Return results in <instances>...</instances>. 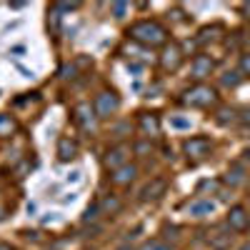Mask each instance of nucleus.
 I'll return each mask as SVG.
<instances>
[{
    "label": "nucleus",
    "instance_id": "nucleus-1",
    "mask_svg": "<svg viewBox=\"0 0 250 250\" xmlns=\"http://www.w3.org/2000/svg\"><path fill=\"white\" fill-rule=\"evenodd\" d=\"M133 40H138V43L143 45H163L165 40H168V30H165L160 23H155V20H140V23H135L128 33Z\"/></svg>",
    "mask_w": 250,
    "mask_h": 250
},
{
    "label": "nucleus",
    "instance_id": "nucleus-2",
    "mask_svg": "<svg viewBox=\"0 0 250 250\" xmlns=\"http://www.w3.org/2000/svg\"><path fill=\"white\" fill-rule=\"evenodd\" d=\"M215 100H218L215 90L208 88V85H195L183 95V103L185 105H193V108H210Z\"/></svg>",
    "mask_w": 250,
    "mask_h": 250
},
{
    "label": "nucleus",
    "instance_id": "nucleus-3",
    "mask_svg": "<svg viewBox=\"0 0 250 250\" xmlns=\"http://www.w3.org/2000/svg\"><path fill=\"white\" fill-rule=\"evenodd\" d=\"M183 150L188 153V158H193V160H203V158L210 155L213 143L208 140V138H203V135H200V138H190V140H185Z\"/></svg>",
    "mask_w": 250,
    "mask_h": 250
},
{
    "label": "nucleus",
    "instance_id": "nucleus-4",
    "mask_svg": "<svg viewBox=\"0 0 250 250\" xmlns=\"http://www.w3.org/2000/svg\"><path fill=\"white\" fill-rule=\"evenodd\" d=\"M95 115L98 118H110L118 108H120V100H118V95L115 93H110V90H105V93H100L98 98H95Z\"/></svg>",
    "mask_w": 250,
    "mask_h": 250
},
{
    "label": "nucleus",
    "instance_id": "nucleus-5",
    "mask_svg": "<svg viewBox=\"0 0 250 250\" xmlns=\"http://www.w3.org/2000/svg\"><path fill=\"white\" fill-rule=\"evenodd\" d=\"M228 228L235 230V233H243V230L250 228V215H248V210L243 205H233L230 208V213H228Z\"/></svg>",
    "mask_w": 250,
    "mask_h": 250
},
{
    "label": "nucleus",
    "instance_id": "nucleus-6",
    "mask_svg": "<svg viewBox=\"0 0 250 250\" xmlns=\"http://www.w3.org/2000/svg\"><path fill=\"white\" fill-rule=\"evenodd\" d=\"M165 190H168V180H165V178H153V180L140 190V200H143V203L158 200L160 195H165Z\"/></svg>",
    "mask_w": 250,
    "mask_h": 250
},
{
    "label": "nucleus",
    "instance_id": "nucleus-7",
    "mask_svg": "<svg viewBox=\"0 0 250 250\" xmlns=\"http://www.w3.org/2000/svg\"><path fill=\"white\" fill-rule=\"evenodd\" d=\"M180 62H183V50L175 45V43H170V45H165V50H163V55H160V65L165 68V70H178L180 68Z\"/></svg>",
    "mask_w": 250,
    "mask_h": 250
},
{
    "label": "nucleus",
    "instance_id": "nucleus-8",
    "mask_svg": "<svg viewBox=\"0 0 250 250\" xmlns=\"http://www.w3.org/2000/svg\"><path fill=\"white\" fill-rule=\"evenodd\" d=\"M95 108H90V103H80L75 105V123L80 125L83 130H93L95 128Z\"/></svg>",
    "mask_w": 250,
    "mask_h": 250
},
{
    "label": "nucleus",
    "instance_id": "nucleus-9",
    "mask_svg": "<svg viewBox=\"0 0 250 250\" xmlns=\"http://www.w3.org/2000/svg\"><path fill=\"white\" fill-rule=\"evenodd\" d=\"M128 155H130L128 145H115V148H110L108 155H105V165L110 170H118L123 165H128Z\"/></svg>",
    "mask_w": 250,
    "mask_h": 250
},
{
    "label": "nucleus",
    "instance_id": "nucleus-10",
    "mask_svg": "<svg viewBox=\"0 0 250 250\" xmlns=\"http://www.w3.org/2000/svg\"><path fill=\"white\" fill-rule=\"evenodd\" d=\"M135 175H138V168L128 163V165H123V168L113 170L110 180H113L115 185H128V183H133V180H135Z\"/></svg>",
    "mask_w": 250,
    "mask_h": 250
},
{
    "label": "nucleus",
    "instance_id": "nucleus-11",
    "mask_svg": "<svg viewBox=\"0 0 250 250\" xmlns=\"http://www.w3.org/2000/svg\"><path fill=\"white\" fill-rule=\"evenodd\" d=\"M213 65H215V62L208 58V55H198V58L193 60V78L203 80L205 75H210V73H213Z\"/></svg>",
    "mask_w": 250,
    "mask_h": 250
},
{
    "label": "nucleus",
    "instance_id": "nucleus-12",
    "mask_svg": "<svg viewBox=\"0 0 250 250\" xmlns=\"http://www.w3.org/2000/svg\"><path fill=\"white\" fill-rule=\"evenodd\" d=\"M215 210V203L213 200H195L188 205V213H190L193 218H205V215H213Z\"/></svg>",
    "mask_w": 250,
    "mask_h": 250
},
{
    "label": "nucleus",
    "instance_id": "nucleus-13",
    "mask_svg": "<svg viewBox=\"0 0 250 250\" xmlns=\"http://www.w3.org/2000/svg\"><path fill=\"white\" fill-rule=\"evenodd\" d=\"M75 153H78L75 140H70V138H60V140H58V158H60L62 163L73 160V158H75Z\"/></svg>",
    "mask_w": 250,
    "mask_h": 250
},
{
    "label": "nucleus",
    "instance_id": "nucleus-14",
    "mask_svg": "<svg viewBox=\"0 0 250 250\" xmlns=\"http://www.w3.org/2000/svg\"><path fill=\"white\" fill-rule=\"evenodd\" d=\"M140 128H143V133L155 135V133L160 130V123H158V118H155V115H150V113H143V115H140Z\"/></svg>",
    "mask_w": 250,
    "mask_h": 250
},
{
    "label": "nucleus",
    "instance_id": "nucleus-15",
    "mask_svg": "<svg viewBox=\"0 0 250 250\" xmlns=\"http://www.w3.org/2000/svg\"><path fill=\"white\" fill-rule=\"evenodd\" d=\"M223 180H225L228 185H230V188L240 185V183L245 180V170H243V165H233V168L225 173V178H223Z\"/></svg>",
    "mask_w": 250,
    "mask_h": 250
},
{
    "label": "nucleus",
    "instance_id": "nucleus-16",
    "mask_svg": "<svg viewBox=\"0 0 250 250\" xmlns=\"http://www.w3.org/2000/svg\"><path fill=\"white\" fill-rule=\"evenodd\" d=\"M13 130H15V120L10 118V115H0V135H13Z\"/></svg>",
    "mask_w": 250,
    "mask_h": 250
},
{
    "label": "nucleus",
    "instance_id": "nucleus-17",
    "mask_svg": "<svg viewBox=\"0 0 250 250\" xmlns=\"http://www.w3.org/2000/svg\"><path fill=\"white\" fill-rule=\"evenodd\" d=\"M140 250H173V248L165 243V240H160V238H153V240H148V243H143Z\"/></svg>",
    "mask_w": 250,
    "mask_h": 250
},
{
    "label": "nucleus",
    "instance_id": "nucleus-18",
    "mask_svg": "<svg viewBox=\"0 0 250 250\" xmlns=\"http://www.w3.org/2000/svg\"><path fill=\"white\" fill-rule=\"evenodd\" d=\"M118 208H120V203H118L115 198H110V195H108L105 200L100 203V213H115Z\"/></svg>",
    "mask_w": 250,
    "mask_h": 250
},
{
    "label": "nucleus",
    "instance_id": "nucleus-19",
    "mask_svg": "<svg viewBox=\"0 0 250 250\" xmlns=\"http://www.w3.org/2000/svg\"><path fill=\"white\" fill-rule=\"evenodd\" d=\"M238 83H240V73H235V70H230V73L223 75V85H228V88H235Z\"/></svg>",
    "mask_w": 250,
    "mask_h": 250
},
{
    "label": "nucleus",
    "instance_id": "nucleus-20",
    "mask_svg": "<svg viewBox=\"0 0 250 250\" xmlns=\"http://www.w3.org/2000/svg\"><path fill=\"white\" fill-rule=\"evenodd\" d=\"M233 115H235V110H233V108H220V113H218V123H220V125L230 123V120H233Z\"/></svg>",
    "mask_w": 250,
    "mask_h": 250
},
{
    "label": "nucleus",
    "instance_id": "nucleus-21",
    "mask_svg": "<svg viewBox=\"0 0 250 250\" xmlns=\"http://www.w3.org/2000/svg\"><path fill=\"white\" fill-rule=\"evenodd\" d=\"M98 213H100V205L95 203V205H90L88 210H85V215H83V223H93V220L98 218Z\"/></svg>",
    "mask_w": 250,
    "mask_h": 250
},
{
    "label": "nucleus",
    "instance_id": "nucleus-22",
    "mask_svg": "<svg viewBox=\"0 0 250 250\" xmlns=\"http://www.w3.org/2000/svg\"><path fill=\"white\" fill-rule=\"evenodd\" d=\"M75 8H78V3H55V5H53L55 13H70V10H75Z\"/></svg>",
    "mask_w": 250,
    "mask_h": 250
},
{
    "label": "nucleus",
    "instance_id": "nucleus-23",
    "mask_svg": "<svg viewBox=\"0 0 250 250\" xmlns=\"http://www.w3.org/2000/svg\"><path fill=\"white\" fill-rule=\"evenodd\" d=\"M128 10H130V3H113V13H115V18H123Z\"/></svg>",
    "mask_w": 250,
    "mask_h": 250
},
{
    "label": "nucleus",
    "instance_id": "nucleus-24",
    "mask_svg": "<svg viewBox=\"0 0 250 250\" xmlns=\"http://www.w3.org/2000/svg\"><path fill=\"white\" fill-rule=\"evenodd\" d=\"M240 73L243 75H250V53L240 55Z\"/></svg>",
    "mask_w": 250,
    "mask_h": 250
},
{
    "label": "nucleus",
    "instance_id": "nucleus-25",
    "mask_svg": "<svg viewBox=\"0 0 250 250\" xmlns=\"http://www.w3.org/2000/svg\"><path fill=\"white\" fill-rule=\"evenodd\" d=\"M170 125H173V128H190V120H188V118H170Z\"/></svg>",
    "mask_w": 250,
    "mask_h": 250
},
{
    "label": "nucleus",
    "instance_id": "nucleus-26",
    "mask_svg": "<svg viewBox=\"0 0 250 250\" xmlns=\"http://www.w3.org/2000/svg\"><path fill=\"white\" fill-rule=\"evenodd\" d=\"M135 150L143 155V153H148V150H150V145H148V143H140V145H135Z\"/></svg>",
    "mask_w": 250,
    "mask_h": 250
},
{
    "label": "nucleus",
    "instance_id": "nucleus-27",
    "mask_svg": "<svg viewBox=\"0 0 250 250\" xmlns=\"http://www.w3.org/2000/svg\"><path fill=\"white\" fill-rule=\"evenodd\" d=\"M243 123H250V108L243 110Z\"/></svg>",
    "mask_w": 250,
    "mask_h": 250
},
{
    "label": "nucleus",
    "instance_id": "nucleus-28",
    "mask_svg": "<svg viewBox=\"0 0 250 250\" xmlns=\"http://www.w3.org/2000/svg\"><path fill=\"white\" fill-rule=\"evenodd\" d=\"M243 13H245V18H250V3H245V5H243Z\"/></svg>",
    "mask_w": 250,
    "mask_h": 250
},
{
    "label": "nucleus",
    "instance_id": "nucleus-29",
    "mask_svg": "<svg viewBox=\"0 0 250 250\" xmlns=\"http://www.w3.org/2000/svg\"><path fill=\"white\" fill-rule=\"evenodd\" d=\"M0 250H13V248H10L8 243H0Z\"/></svg>",
    "mask_w": 250,
    "mask_h": 250
},
{
    "label": "nucleus",
    "instance_id": "nucleus-30",
    "mask_svg": "<svg viewBox=\"0 0 250 250\" xmlns=\"http://www.w3.org/2000/svg\"><path fill=\"white\" fill-rule=\"evenodd\" d=\"M3 218H5V208H3V205H0V220H3Z\"/></svg>",
    "mask_w": 250,
    "mask_h": 250
},
{
    "label": "nucleus",
    "instance_id": "nucleus-31",
    "mask_svg": "<svg viewBox=\"0 0 250 250\" xmlns=\"http://www.w3.org/2000/svg\"><path fill=\"white\" fill-rule=\"evenodd\" d=\"M240 250H250V240H248V243H245V245H243Z\"/></svg>",
    "mask_w": 250,
    "mask_h": 250
},
{
    "label": "nucleus",
    "instance_id": "nucleus-32",
    "mask_svg": "<svg viewBox=\"0 0 250 250\" xmlns=\"http://www.w3.org/2000/svg\"><path fill=\"white\" fill-rule=\"evenodd\" d=\"M120 250H130V248H120Z\"/></svg>",
    "mask_w": 250,
    "mask_h": 250
}]
</instances>
